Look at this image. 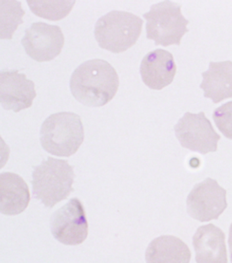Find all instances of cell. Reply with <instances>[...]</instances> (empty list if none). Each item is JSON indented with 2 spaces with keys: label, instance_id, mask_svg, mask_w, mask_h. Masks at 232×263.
I'll return each mask as SVG.
<instances>
[{
  "label": "cell",
  "instance_id": "6da1fadb",
  "mask_svg": "<svg viewBox=\"0 0 232 263\" xmlns=\"http://www.w3.org/2000/svg\"><path fill=\"white\" fill-rule=\"evenodd\" d=\"M119 79L105 60L94 59L81 64L71 76L70 91L75 99L90 107H100L115 97Z\"/></svg>",
  "mask_w": 232,
  "mask_h": 263
},
{
  "label": "cell",
  "instance_id": "7a4b0ae2",
  "mask_svg": "<svg viewBox=\"0 0 232 263\" xmlns=\"http://www.w3.org/2000/svg\"><path fill=\"white\" fill-rule=\"evenodd\" d=\"M74 166L67 160L49 157L33 168V195L46 208H53L74 191Z\"/></svg>",
  "mask_w": 232,
  "mask_h": 263
},
{
  "label": "cell",
  "instance_id": "3957f363",
  "mask_svg": "<svg viewBox=\"0 0 232 263\" xmlns=\"http://www.w3.org/2000/svg\"><path fill=\"white\" fill-rule=\"evenodd\" d=\"M85 139L81 117L61 112L46 119L41 129L42 147L52 155L70 157L78 151Z\"/></svg>",
  "mask_w": 232,
  "mask_h": 263
},
{
  "label": "cell",
  "instance_id": "277c9868",
  "mask_svg": "<svg viewBox=\"0 0 232 263\" xmlns=\"http://www.w3.org/2000/svg\"><path fill=\"white\" fill-rule=\"evenodd\" d=\"M143 24L144 21L136 14L113 10L98 20L94 34L102 49L123 53L137 43Z\"/></svg>",
  "mask_w": 232,
  "mask_h": 263
},
{
  "label": "cell",
  "instance_id": "5b68a950",
  "mask_svg": "<svg viewBox=\"0 0 232 263\" xmlns=\"http://www.w3.org/2000/svg\"><path fill=\"white\" fill-rule=\"evenodd\" d=\"M143 17L146 20V37L154 41L157 46H179L184 35L189 32V22L182 14L181 5L175 2L153 4Z\"/></svg>",
  "mask_w": 232,
  "mask_h": 263
},
{
  "label": "cell",
  "instance_id": "8992f818",
  "mask_svg": "<svg viewBox=\"0 0 232 263\" xmlns=\"http://www.w3.org/2000/svg\"><path fill=\"white\" fill-rule=\"evenodd\" d=\"M175 132L182 147L203 155L217 152L221 139L204 112H186L175 125Z\"/></svg>",
  "mask_w": 232,
  "mask_h": 263
},
{
  "label": "cell",
  "instance_id": "52a82bcc",
  "mask_svg": "<svg viewBox=\"0 0 232 263\" xmlns=\"http://www.w3.org/2000/svg\"><path fill=\"white\" fill-rule=\"evenodd\" d=\"M52 235L66 246L83 243L88 235V222L84 206L80 200L74 198L56 211L51 218Z\"/></svg>",
  "mask_w": 232,
  "mask_h": 263
},
{
  "label": "cell",
  "instance_id": "ba28073f",
  "mask_svg": "<svg viewBox=\"0 0 232 263\" xmlns=\"http://www.w3.org/2000/svg\"><path fill=\"white\" fill-rule=\"evenodd\" d=\"M226 195L216 180L207 178L197 183L188 195V214L201 222L217 220L227 208Z\"/></svg>",
  "mask_w": 232,
  "mask_h": 263
},
{
  "label": "cell",
  "instance_id": "9c48e42d",
  "mask_svg": "<svg viewBox=\"0 0 232 263\" xmlns=\"http://www.w3.org/2000/svg\"><path fill=\"white\" fill-rule=\"evenodd\" d=\"M64 41L60 27L36 22L27 29L22 44L31 59L38 62H51L62 52Z\"/></svg>",
  "mask_w": 232,
  "mask_h": 263
},
{
  "label": "cell",
  "instance_id": "30bf717a",
  "mask_svg": "<svg viewBox=\"0 0 232 263\" xmlns=\"http://www.w3.org/2000/svg\"><path fill=\"white\" fill-rule=\"evenodd\" d=\"M36 97L35 84L18 70L0 72V102L5 110L18 112L32 105Z\"/></svg>",
  "mask_w": 232,
  "mask_h": 263
},
{
  "label": "cell",
  "instance_id": "8fae6325",
  "mask_svg": "<svg viewBox=\"0 0 232 263\" xmlns=\"http://www.w3.org/2000/svg\"><path fill=\"white\" fill-rule=\"evenodd\" d=\"M140 72L146 86L162 90L173 82L177 73L172 54L162 49L149 52L142 60Z\"/></svg>",
  "mask_w": 232,
  "mask_h": 263
},
{
  "label": "cell",
  "instance_id": "7c38bea8",
  "mask_svg": "<svg viewBox=\"0 0 232 263\" xmlns=\"http://www.w3.org/2000/svg\"><path fill=\"white\" fill-rule=\"evenodd\" d=\"M197 263H227L225 235L212 224L199 227L193 237Z\"/></svg>",
  "mask_w": 232,
  "mask_h": 263
},
{
  "label": "cell",
  "instance_id": "4fadbf2b",
  "mask_svg": "<svg viewBox=\"0 0 232 263\" xmlns=\"http://www.w3.org/2000/svg\"><path fill=\"white\" fill-rule=\"evenodd\" d=\"M1 213L7 216L22 214L30 201L29 187L24 179L15 173L6 172L0 175Z\"/></svg>",
  "mask_w": 232,
  "mask_h": 263
},
{
  "label": "cell",
  "instance_id": "5bb4252c",
  "mask_svg": "<svg viewBox=\"0 0 232 263\" xmlns=\"http://www.w3.org/2000/svg\"><path fill=\"white\" fill-rule=\"evenodd\" d=\"M204 97L213 103L232 98V62H210L208 70L202 73Z\"/></svg>",
  "mask_w": 232,
  "mask_h": 263
},
{
  "label": "cell",
  "instance_id": "9a60e30c",
  "mask_svg": "<svg viewBox=\"0 0 232 263\" xmlns=\"http://www.w3.org/2000/svg\"><path fill=\"white\" fill-rule=\"evenodd\" d=\"M191 253L187 244L172 235L152 240L146 250V263H189Z\"/></svg>",
  "mask_w": 232,
  "mask_h": 263
},
{
  "label": "cell",
  "instance_id": "2e32d148",
  "mask_svg": "<svg viewBox=\"0 0 232 263\" xmlns=\"http://www.w3.org/2000/svg\"><path fill=\"white\" fill-rule=\"evenodd\" d=\"M76 1H35L28 0L29 7L35 15L49 21H60L66 17Z\"/></svg>",
  "mask_w": 232,
  "mask_h": 263
},
{
  "label": "cell",
  "instance_id": "e0dca14e",
  "mask_svg": "<svg viewBox=\"0 0 232 263\" xmlns=\"http://www.w3.org/2000/svg\"><path fill=\"white\" fill-rule=\"evenodd\" d=\"M26 14L18 1H1V39L11 40Z\"/></svg>",
  "mask_w": 232,
  "mask_h": 263
},
{
  "label": "cell",
  "instance_id": "ac0fdd59",
  "mask_svg": "<svg viewBox=\"0 0 232 263\" xmlns=\"http://www.w3.org/2000/svg\"><path fill=\"white\" fill-rule=\"evenodd\" d=\"M212 118L219 131L227 139L232 140V101L216 108Z\"/></svg>",
  "mask_w": 232,
  "mask_h": 263
},
{
  "label": "cell",
  "instance_id": "d6986e66",
  "mask_svg": "<svg viewBox=\"0 0 232 263\" xmlns=\"http://www.w3.org/2000/svg\"><path fill=\"white\" fill-rule=\"evenodd\" d=\"M228 244L229 248V253H230V260L232 263V223L229 228Z\"/></svg>",
  "mask_w": 232,
  "mask_h": 263
}]
</instances>
